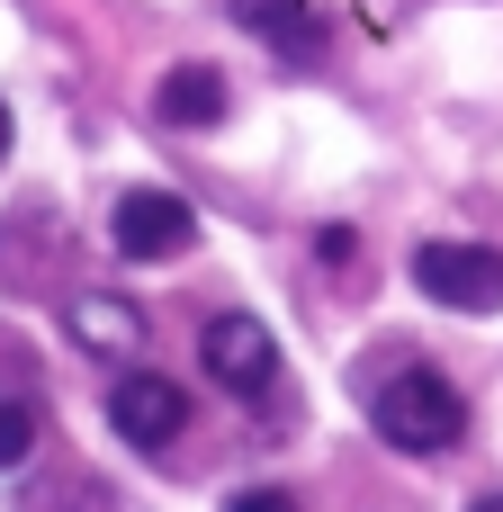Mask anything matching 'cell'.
<instances>
[{
  "instance_id": "6da1fadb",
  "label": "cell",
  "mask_w": 503,
  "mask_h": 512,
  "mask_svg": "<svg viewBox=\"0 0 503 512\" xmlns=\"http://www.w3.org/2000/svg\"><path fill=\"white\" fill-rule=\"evenodd\" d=\"M369 423L387 432V450L432 459V450H459L468 405H459V387H450V378H432V369H396V378L369 396Z\"/></svg>"
},
{
  "instance_id": "52a82bcc",
  "label": "cell",
  "mask_w": 503,
  "mask_h": 512,
  "mask_svg": "<svg viewBox=\"0 0 503 512\" xmlns=\"http://www.w3.org/2000/svg\"><path fill=\"white\" fill-rule=\"evenodd\" d=\"M153 108H162L171 126H216V117H225V72H207V63H180V72H162Z\"/></svg>"
},
{
  "instance_id": "ba28073f",
  "label": "cell",
  "mask_w": 503,
  "mask_h": 512,
  "mask_svg": "<svg viewBox=\"0 0 503 512\" xmlns=\"http://www.w3.org/2000/svg\"><path fill=\"white\" fill-rule=\"evenodd\" d=\"M243 27L261 36V45H279V54H324V18L306 9V0H243Z\"/></svg>"
},
{
  "instance_id": "30bf717a",
  "label": "cell",
  "mask_w": 503,
  "mask_h": 512,
  "mask_svg": "<svg viewBox=\"0 0 503 512\" xmlns=\"http://www.w3.org/2000/svg\"><path fill=\"white\" fill-rule=\"evenodd\" d=\"M225 512H297V504H288L279 486H252V495H234V504H225Z\"/></svg>"
},
{
  "instance_id": "5b68a950",
  "label": "cell",
  "mask_w": 503,
  "mask_h": 512,
  "mask_svg": "<svg viewBox=\"0 0 503 512\" xmlns=\"http://www.w3.org/2000/svg\"><path fill=\"white\" fill-rule=\"evenodd\" d=\"M108 423H117V441H135V450H162V441L189 423V396H180L171 378H153V369H126V378L108 387Z\"/></svg>"
},
{
  "instance_id": "9c48e42d",
  "label": "cell",
  "mask_w": 503,
  "mask_h": 512,
  "mask_svg": "<svg viewBox=\"0 0 503 512\" xmlns=\"http://www.w3.org/2000/svg\"><path fill=\"white\" fill-rule=\"evenodd\" d=\"M36 450V405H18V396H0V468H18Z\"/></svg>"
},
{
  "instance_id": "7c38bea8",
  "label": "cell",
  "mask_w": 503,
  "mask_h": 512,
  "mask_svg": "<svg viewBox=\"0 0 503 512\" xmlns=\"http://www.w3.org/2000/svg\"><path fill=\"white\" fill-rule=\"evenodd\" d=\"M0 153H9V108H0Z\"/></svg>"
},
{
  "instance_id": "277c9868",
  "label": "cell",
  "mask_w": 503,
  "mask_h": 512,
  "mask_svg": "<svg viewBox=\"0 0 503 512\" xmlns=\"http://www.w3.org/2000/svg\"><path fill=\"white\" fill-rule=\"evenodd\" d=\"M108 234H117L126 261H180V252L198 243V216H189V198H171V189H126Z\"/></svg>"
},
{
  "instance_id": "7a4b0ae2",
  "label": "cell",
  "mask_w": 503,
  "mask_h": 512,
  "mask_svg": "<svg viewBox=\"0 0 503 512\" xmlns=\"http://www.w3.org/2000/svg\"><path fill=\"white\" fill-rule=\"evenodd\" d=\"M414 288L450 315H495L503 306V252L486 243H423L414 252Z\"/></svg>"
},
{
  "instance_id": "8992f818",
  "label": "cell",
  "mask_w": 503,
  "mask_h": 512,
  "mask_svg": "<svg viewBox=\"0 0 503 512\" xmlns=\"http://www.w3.org/2000/svg\"><path fill=\"white\" fill-rule=\"evenodd\" d=\"M72 342L99 351V360H135V351H144V315H135L126 297L90 288V297H72Z\"/></svg>"
},
{
  "instance_id": "3957f363",
  "label": "cell",
  "mask_w": 503,
  "mask_h": 512,
  "mask_svg": "<svg viewBox=\"0 0 503 512\" xmlns=\"http://www.w3.org/2000/svg\"><path fill=\"white\" fill-rule=\"evenodd\" d=\"M198 360H207V378H216L225 396H243V405H261V396L279 387V342H270L261 315H216V324L198 333Z\"/></svg>"
},
{
  "instance_id": "8fae6325",
  "label": "cell",
  "mask_w": 503,
  "mask_h": 512,
  "mask_svg": "<svg viewBox=\"0 0 503 512\" xmlns=\"http://www.w3.org/2000/svg\"><path fill=\"white\" fill-rule=\"evenodd\" d=\"M468 512H503V495H486V504H468Z\"/></svg>"
}]
</instances>
